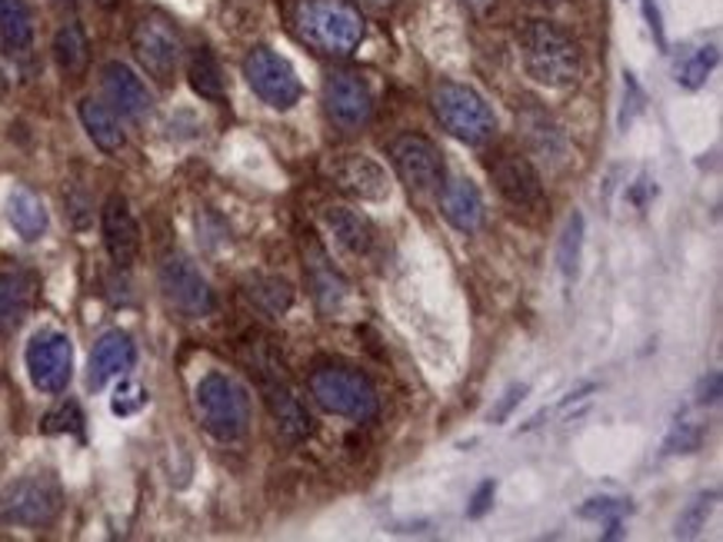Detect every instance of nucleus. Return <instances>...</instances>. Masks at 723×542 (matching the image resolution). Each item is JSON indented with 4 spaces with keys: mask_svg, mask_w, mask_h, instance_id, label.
<instances>
[{
    "mask_svg": "<svg viewBox=\"0 0 723 542\" xmlns=\"http://www.w3.org/2000/svg\"><path fill=\"white\" fill-rule=\"evenodd\" d=\"M291 27L300 44L323 57H351L367 37V24L351 0H297Z\"/></svg>",
    "mask_w": 723,
    "mask_h": 542,
    "instance_id": "f257e3e1",
    "label": "nucleus"
},
{
    "mask_svg": "<svg viewBox=\"0 0 723 542\" xmlns=\"http://www.w3.org/2000/svg\"><path fill=\"white\" fill-rule=\"evenodd\" d=\"M523 71L541 87L567 91L580 81V50L550 21H528L520 31Z\"/></svg>",
    "mask_w": 723,
    "mask_h": 542,
    "instance_id": "f03ea898",
    "label": "nucleus"
},
{
    "mask_svg": "<svg viewBox=\"0 0 723 542\" xmlns=\"http://www.w3.org/2000/svg\"><path fill=\"white\" fill-rule=\"evenodd\" d=\"M193 406L204 430L221 443H237L250 430V396L230 373H204L193 386Z\"/></svg>",
    "mask_w": 723,
    "mask_h": 542,
    "instance_id": "7ed1b4c3",
    "label": "nucleus"
},
{
    "mask_svg": "<svg viewBox=\"0 0 723 542\" xmlns=\"http://www.w3.org/2000/svg\"><path fill=\"white\" fill-rule=\"evenodd\" d=\"M307 386H310V396L317 399L320 410H327L331 417L370 423L380 413V396H377L374 383L354 366H341V363L317 366L310 373Z\"/></svg>",
    "mask_w": 723,
    "mask_h": 542,
    "instance_id": "20e7f679",
    "label": "nucleus"
},
{
    "mask_svg": "<svg viewBox=\"0 0 723 542\" xmlns=\"http://www.w3.org/2000/svg\"><path fill=\"white\" fill-rule=\"evenodd\" d=\"M430 104H434V117L453 141L467 147H484L497 137V113L474 87L443 81L437 84Z\"/></svg>",
    "mask_w": 723,
    "mask_h": 542,
    "instance_id": "39448f33",
    "label": "nucleus"
},
{
    "mask_svg": "<svg viewBox=\"0 0 723 542\" xmlns=\"http://www.w3.org/2000/svg\"><path fill=\"white\" fill-rule=\"evenodd\" d=\"M63 506V490L50 472H27L0 493V519L8 526H50Z\"/></svg>",
    "mask_w": 723,
    "mask_h": 542,
    "instance_id": "423d86ee",
    "label": "nucleus"
},
{
    "mask_svg": "<svg viewBox=\"0 0 723 542\" xmlns=\"http://www.w3.org/2000/svg\"><path fill=\"white\" fill-rule=\"evenodd\" d=\"M253 370H257V383H260V393H264V402L274 417L277 433L287 443L307 439L313 433V417L307 413V406L300 402L297 389L291 386L284 366H277L274 357H260V360H253Z\"/></svg>",
    "mask_w": 723,
    "mask_h": 542,
    "instance_id": "0eeeda50",
    "label": "nucleus"
},
{
    "mask_svg": "<svg viewBox=\"0 0 723 542\" xmlns=\"http://www.w3.org/2000/svg\"><path fill=\"white\" fill-rule=\"evenodd\" d=\"M130 50H134L138 63L147 71V77H154L157 84H170L177 77L180 67V34L177 27L164 17V14H144L134 31H130Z\"/></svg>",
    "mask_w": 723,
    "mask_h": 542,
    "instance_id": "6e6552de",
    "label": "nucleus"
},
{
    "mask_svg": "<svg viewBox=\"0 0 723 542\" xmlns=\"http://www.w3.org/2000/svg\"><path fill=\"white\" fill-rule=\"evenodd\" d=\"M244 77L253 87V94L274 110H291L304 94L300 77L291 67V60L271 47H253L244 57Z\"/></svg>",
    "mask_w": 723,
    "mask_h": 542,
    "instance_id": "1a4fd4ad",
    "label": "nucleus"
},
{
    "mask_svg": "<svg viewBox=\"0 0 723 542\" xmlns=\"http://www.w3.org/2000/svg\"><path fill=\"white\" fill-rule=\"evenodd\" d=\"M157 280L167 303L187 320H204L214 313V290L183 253H164L157 266Z\"/></svg>",
    "mask_w": 723,
    "mask_h": 542,
    "instance_id": "9d476101",
    "label": "nucleus"
},
{
    "mask_svg": "<svg viewBox=\"0 0 723 542\" xmlns=\"http://www.w3.org/2000/svg\"><path fill=\"white\" fill-rule=\"evenodd\" d=\"M24 363H27L31 383L40 393H50V396L63 393L74 376V347L68 340V333H57V329L37 333L27 344Z\"/></svg>",
    "mask_w": 723,
    "mask_h": 542,
    "instance_id": "9b49d317",
    "label": "nucleus"
},
{
    "mask_svg": "<svg viewBox=\"0 0 723 542\" xmlns=\"http://www.w3.org/2000/svg\"><path fill=\"white\" fill-rule=\"evenodd\" d=\"M390 160H393L398 177L417 193H434L447 180V167H443L440 150L427 137H420V133H404V137L393 141Z\"/></svg>",
    "mask_w": 723,
    "mask_h": 542,
    "instance_id": "f8f14e48",
    "label": "nucleus"
},
{
    "mask_svg": "<svg viewBox=\"0 0 723 542\" xmlns=\"http://www.w3.org/2000/svg\"><path fill=\"white\" fill-rule=\"evenodd\" d=\"M323 110L341 130H360L374 117V94L360 74L337 71L323 81Z\"/></svg>",
    "mask_w": 723,
    "mask_h": 542,
    "instance_id": "ddd939ff",
    "label": "nucleus"
},
{
    "mask_svg": "<svg viewBox=\"0 0 723 542\" xmlns=\"http://www.w3.org/2000/svg\"><path fill=\"white\" fill-rule=\"evenodd\" d=\"M304 269H307V284L320 313H341V306L351 297V284L344 280V274L331 263L327 250L310 233L304 237Z\"/></svg>",
    "mask_w": 723,
    "mask_h": 542,
    "instance_id": "4468645a",
    "label": "nucleus"
},
{
    "mask_svg": "<svg viewBox=\"0 0 723 542\" xmlns=\"http://www.w3.org/2000/svg\"><path fill=\"white\" fill-rule=\"evenodd\" d=\"M490 177L500 190V196L520 210H534L544 203V183L534 164L520 154H500L490 160Z\"/></svg>",
    "mask_w": 723,
    "mask_h": 542,
    "instance_id": "2eb2a0df",
    "label": "nucleus"
},
{
    "mask_svg": "<svg viewBox=\"0 0 723 542\" xmlns=\"http://www.w3.org/2000/svg\"><path fill=\"white\" fill-rule=\"evenodd\" d=\"M100 87H104V97L110 100V110L127 117V120H144L151 117L154 110V97L147 91V84L130 71L127 63L120 60H110L104 63L100 71Z\"/></svg>",
    "mask_w": 723,
    "mask_h": 542,
    "instance_id": "dca6fc26",
    "label": "nucleus"
},
{
    "mask_svg": "<svg viewBox=\"0 0 723 542\" xmlns=\"http://www.w3.org/2000/svg\"><path fill=\"white\" fill-rule=\"evenodd\" d=\"M100 233H104V246H107L110 260L120 269H127L130 263L138 260V253H141V227H138L134 214H130V203L120 193L107 196V203H104Z\"/></svg>",
    "mask_w": 723,
    "mask_h": 542,
    "instance_id": "f3484780",
    "label": "nucleus"
},
{
    "mask_svg": "<svg viewBox=\"0 0 723 542\" xmlns=\"http://www.w3.org/2000/svg\"><path fill=\"white\" fill-rule=\"evenodd\" d=\"M138 363V347L130 340L127 333L120 329H110L104 333L100 340L94 344V353H91V366H87V386L91 389H104L110 380L130 373Z\"/></svg>",
    "mask_w": 723,
    "mask_h": 542,
    "instance_id": "a211bd4d",
    "label": "nucleus"
},
{
    "mask_svg": "<svg viewBox=\"0 0 723 542\" xmlns=\"http://www.w3.org/2000/svg\"><path fill=\"white\" fill-rule=\"evenodd\" d=\"M440 214L460 233H477L484 227V196L467 177H453L440 183Z\"/></svg>",
    "mask_w": 723,
    "mask_h": 542,
    "instance_id": "6ab92c4d",
    "label": "nucleus"
},
{
    "mask_svg": "<svg viewBox=\"0 0 723 542\" xmlns=\"http://www.w3.org/2000/svg\"><path fill=\"white\" fill-rule=\"evenodd\" d=\"M37 303V277L31 269H4L0 274V333L14 336Z\"/></svg>",
    "mask_w": 723,
    "mask_h": 542,
    "instance_id": "aec40b11",
    "label": "nucleus"
},
{
    "mask_svg": "<svg viewBox=\"0 0 723 542\" xmlns=\"http://www.w3.org/2000/svg\"><path fill=\"white\" fill-rule=\"evenodd\" d=\"M334 180L344 193L357 196V200H387L390 196V183H387V170L370 160V157H360V154H351V157H341L334 164Z\"/></svg>",
    "mask_w": 723,
    "mask_h": 542,
    "instance_id": "412c9836",
    "label": "nucleus"
},
{
    "mask_svg": "<svg viewBox=\"0 0 723 542\" xmlns=\"http://www.w3.org/2000/svg\"><path fill=\"white\" fill-rule=\"evenodd\" d=\"M8 220L17 230V237L27 240V243L40 240L47 233V224H50L44 200L31 186H14L8 193Z\"/></svg>",
    "mask_w": 723,
    "mask_h": 542,
    "instance_id": "4be33fe9",
    "label": "nucleus"
},
{
    "mask_svg": "<svg viewBox=\"0 0 723 542\" xmlns=\"http://www.w3.org/2000/svg\"><path fill=\"white\" fill-rule=\"evenodd\" d=\"M78 113H81V123H84L87 137L94 141L97 150H104V154H117V150L123 147L127 137H123V130H120L117 113H114L107 104H100V100H94V97H84L81 107H78Z\"/></svg>",
    "mask_w": 723,
    "mask_h": 542,
    "instance_id": "5701e85b",
    "label": "nucleus"
},
{
    "mask_svg": "<svg viewBox=\"0 0 723 542\" xmlns=\"http://www.w3.org/2000/svg\"><path fill=\"white\" fill-rule=\"evenodd\" d=\"M0 44L11 57H24L34 47V14L27 0H0Z\"/></svg>",
    "mask_w": 723,
    "mask_h": 542,
    "instance_id": "b1692460",
    "label": "nucleus"
},
{
    "mask_svg": "<svg viewBox=\"0 0 723 542\" xmlns=\"http://www.w3.org/2000/svg\"><path fill=\"white\" fill-rule=\"evenodd\" d=\"M323 224H327V230L337 237V243H341L347 253H354V256H360V253H367V250L374 246V230H370V224H367L360 214L347 210V207H327V210H323Z\"/></svg>",
    "mask_w": 723,
    "mask_h": 542,
    "instance_id": "393cba45",
    "label": "nucleus"
},
{
    "mask_svg": "<svg viewBox=\"0 0 723 542\" xmlns=\"http://www.w3.org/2000/svg\"><path fill=\"white\" fill-rule=\"evenodd\" d=\"M187 84L204 100H224V71L211 47H197L187 60Z\"/></svg>",
    "mask_w": 723,
    "mask_h": 542,
    "instance_id": "a878e982",
    "label": "nucleus"
},
{
    "mask_svg": "<svg viewBox=\"0 0 723 542\" xmlns=\"http://www.w3.org/2000/svg\"><path fill=\"white\" fill-rule=\"evenodd\" d=\"M54 60L68 77L84 74V67H87V34L78 21H68L54 34Z\"/></svg>",
    "mask_w": 723,
    "mask_h": 542,
    "instance_id": "bb28decb",
    "label": "nucleus"
},
{
    "mask_svg": "<svg viewBox=\"0 0 723 542\" xmlns=\"http://www.w3.org/2000/svg\"><path fill=\"white\" fill-rule=\"evenodd\" d=\"M247 297L260 313H268V316H284L294 303V290L281 277H253L247 284Z\"/></svg>",
    "mask_w": 723,
    "mask_h": 542,
    "instance_id": "cd10ccee",
    "label": "nucleus"
},
{
    "mask_svg": "<svg viewBox=\"0 0 723 542\" xmlns=\"http://www.w3.org/2000/svg\"><path fill=\"white\" fill-rule=\"evenodd\" d=\"M716 67V44H700V47H687L680 57H677V84L687 87V91H697L707 84L710 71Z\"/></svg>",
    "mask_w": 723,
    "mask_h": 542,
    "instance_id": "c85d7f7f",
    "label": "nucleus"
},
{
    "mask_svg": "<svg viewBox=\"0 0 723 542\" xmlns=\"http://www.w3.org/2000/svg\"><path fill=\"white\" fill-rule=\"evenodd\" d=\"M580 253H583V217L573 214L560 233V246H557V266L564 280H573L580 269Z\"/></svg>",
    "mask_w": 723,
    "mask_h": 542,
    "instance_id": "c756f323",
    "label": "nucleus"
},
{
    "mask_svg": "<svg viewBox=\"0 0 723 542\" xmlns=\"http://www.w3.org/2000/svg\"><path fill=\"white\" fill-rule=\"evenodd\" d=\"M713 506H716V490H710V493H700L684 513H680V519H677V535L680 539H694L703 526H707V519H710V513H713Z\"/></svg>",
    "mask_w": 723,
    "mask_h": 542,
    "instance_id": "7c9ffc66",
    "label": "nucleus"
},
{
    "mask_svg": "<svg viewBox=\"0 0 723 542\" xmlns=\"http://www.w3.org/2000/svg\"><path fill=\"white\" fill-rule=\"evenodd\" d=\"M40 430H44L47 436H54V433H74V436H81V433H84V413H81V406H78L74 399L60 402L57 410H50V413L44 417Z\"/></svg>",
    "mask_w": 723,
    "mask_h": 542,
    "instance_id": "2f4dec72",
    "label": "nucleus"
},
{
    "mask_svg": "<svg viewBox=\"0 0 723 542\" xmlns=\"http://www.w3.org/2000/svg\"><path fill=\"white\" fill-rule=\"evenodd\" d=\"M144 402H147V393H144L138 383H127V386L117 389V396H114L110 406H114V413H117V417H130V413H138Z\"/></svg>",
    "mask_w": 723,
    "mask_h": 542,
    "instance_id": "473e14b6",
    "label": "nucleus"
},
{
    "mask_svg": "<svg viewBox=\"0 0 723 542\" xmlns=\"http://www.w3.org/2000/svg\"><path fill=\"white\" fill-rule=\"evenodd\" d=\"M630 506L627 503H620V499H590L583 509H580V516H611V519H620L624 513H627Z\"/></svg>",
    "mask_w": 723,
    "mask_h": 542,
    "instance_id": "72a5a7b5",
    "label": "nucleus"
},
{
    "mask_svg": "<svg viewBox=\"0 0 723 542\" xmlns=\"http://www.w3.org/2000/svg\"><path fill=\"white\" fill-rule=\"evenodd\" d=\"M640 8H643V17H647V24H650V34H653V40H656V47H667V37H664V24H661V11H656V4L653 0H640Z\"/></svg>",
    "mask_w": 723,
    "mask_h": 542,
    "instance_id": "f704fd0d",
    "label": "nucleus"
},
{
    "mask_svg": "<svg viewBox=\"0 0 723 542\" xmlns=\"http://www.w3.org/2000/svg\"><path fill=\"white\" fill-rule=\"evenodd\" d=\"M523 393H528V386H510V389L503 393L500 406H497V410L490 413V420H494V423H503V420L510 417V410H513V406H517V402L523 399Z\"/></svg>",
    "mask_w": 723,
    "mask_h": 542,
    "instance_id": "c9c22d12",
    "label": "nucleus"
},
{
    "mask_svg": "<svg viewBox=\"0 0 723 542\" xmlns=\"http://www.w3.org/2000/svg\"><path fill=\"white\" fill-rule=\"evenodd\" d=\"M494 493H497V486H494V480H484L481 486H477V493H474V503H471V516L477 519V516H484L487 509H490V503H494Z\"/></svg>",
    "mask_w": 723,
    "mask_h": 542,
    "instance_id": "e433bc0d",
    "label": "nucleus"
},
{
    "mask_svg": "<svg viewBox=\"0 0 723 542\" xmlns=\"http://www.w3.org/2000/svg\"><path fill=\"white\" fill-rule=\"evenodd\" d=\"M697 402L700 406H713V402H720V373H710L707 380H700V393H697Z\"/></svg>",
    "mask_w": 723,
    "mask_h": 542,
    "instance_id": "4c0bfd02",
    "label": "nucleus"
},
{
    "mask_svg": "<svg viewBox=\"0 0 723 542\" xmlns=\"http://www.w3.org/2000/svg\"><path fill=\"white\" fill-rule=\"evenodd\" d=\"M360 8H370V11H387V8H393L398 0H357Z\"/></svg>",
    "mask_w": 723,
    "mask_h": 542,
    "instance_id": "58836bf2",
    "label": "nucleus"
},
{
    "mask_svg": "<svg viewBox=\"0 0 723 542\" xmlns=\"http://www.w3.org/2000/svg\"><path fill=\"white\" fill-rule=\"evenodd\" d=\"M54 4H57L60 11H74V8H78V0H54Z\"/></svg>",
    "mask_w": 723,
    "mask_h": 542,
    "instance_id": "ea45409f",
    "label": "nucleus"
},
{
    "mask_svg": "<svg viewBox=\"0 0 723 542\" xmlns=\"http://www.w3.org/2000/svg\"><path fill=\"white\" fill-rule=\"evenodd\" d=\"M100 4H114V0H100Z\"/></svg>",
    "mask_w": 723,
    "mask_h": 542,
    "instance_id": "a19ab883",
    "label": "nucleus"
}]
</instances>
